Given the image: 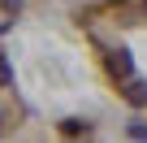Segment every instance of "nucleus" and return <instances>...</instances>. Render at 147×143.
I'll return each instance as SVG.
<instances>
[{
  "mask_svg": "<svg viewBox=\"0 0 147 143\" xmlns=\"http://www.w3.org/2000/svg\"><path fill=\"white\" fill-rule=\"evenodd\" d=\"M5 121H9V117H5V113H0V130H5Z\"/></svg>",
  "mask_w": 147,
  "mask_h": 143,
  "instance_id": "nucleus-6",
  "label": "nucleus"
},
{
  "mask_svg": "<svg viewBox=\"0 0 147 143\" xmlns=\"http://www.w3.org/2000/svg\"><path fill=\"white\" fill-rule=\"evenodd\" d=\"M108 69H113L117 78H125V74H130V56H125V48H117V52H108Z\"/></svg>",
  "mask_w": 147,
  "mask_h": 143,
  "instance_id": "nucleus-3",
  "label": "nucleus"
},
{
  "mask_svg": "<svg viewBox=\"0 0 147 143\" xmlns=\"http://www.w3.org/2000/svg\"><path fill=\"white\" fill-rule=\"evenodd\" d=\"M0 9H5L9 18H18V13H22V0H0Z\"/></svg>",
  "mask_w": 147,
  "mask_h": 143,
  "instance_id": "nucleus-5",
  "label": "nucleus"
},
{
  "mask_svg": "<svg viewBox=\"0 0 147 143\" xmlns=\"http://www.w3.org/2000/svg\"><path fill=\"white\" fill-rule=\"evenodd\" d=\"M61 134H65V139H78V134H91V121H82V117H65V121H61Z\"/></svg>",
  "mask_w": 147,
  "mask_h": 143,
  "instance_id": "nucleus-2",
  "label": "nucleus"
},
{
  "mask_svg": "<svg viewBox=\"0 0 147 143\" xmlns=\"http://www.w3.org/2000/svg\"><path fill=\"white\" fill-rule=\"evenodd\" d=\"M143 13H147V0H143Z\"/></svg>",
  "mask_w": 147,
  "mask_h": 143,
  "instance_id": "nucleus-7",
  "label": "nucleus"
},
{
  "mask_svg": "<svg viewBox=\"0 0 147 143\" xmlns=\"http://www.w3.org/2000/svg\"><path fill=\"white\" fill-rule=\"evenodd\" d=\"M13 83V65H9V56L0 52V87H9Z\"/></svg>",
  "mask_w": 147,
  "mask_h": 143,
  "instance_id": "nucleus-4",
  "label": "nucleus"
},
{
  "mask_svg": "<svg viewBox=\"0 0 147 143\" xmlns=\"http://www.w3.org/2000/svg\"><path fill=\"white\" fill-rule=\"evenodd\" d=\"M121 91H125V100H130L134 108H143V104H147V83H138V78H130V83H125Z\"/></svg>",
  "mask_w": 147,
  "mask_h": 143,
  "instance_id": "nucleus-1",
  "label": "nucleus"
}]
</instances>
